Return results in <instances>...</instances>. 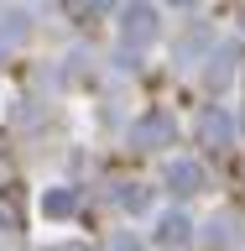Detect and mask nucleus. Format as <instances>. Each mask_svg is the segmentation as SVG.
Masks as SVG:
<instances>
[{
  "mask_svg": "<svg viewBox=\"0 0 245 251\" xmlns=\"http://www.w3.org/2000/svg\"><path fill=\"white\" fill-rule=\"evenodd\" d=\"M120 37L131 47H146L156 37V11H152V0H136L131 11H125V26H120Z\"/></svg>",
  "mask_w": 245,
  "mask_h": 251,
  "instance_id": "obj_1",
  "label": "nucleus"
},
{
  "mask_svg": "<svg viewBox=\"0 0 245 251\" xmlns=\"http://www.w3.org/2000/svg\"><path fill=\"white\" fill-rule=\"evenodd\" d=\"M167 183H172V194H199L203 188V168L193 157H178V162H167Z\"/></svg>",
  "mask_w": 245,
  "mask_h": 251,
  "instance_id": "obj_2",
  "label": "nucleus"
},
{
  "mask_svg": "<svg viewBox=\"0 0 245 251\" xmlns=\"http://www.w3.org/2000/svg\"><path fill=\"white\" fill-rule=\"evenodd\" d=\"M156 241H167V246L188 241V215H162V225H156Z\"/></svg>",
  "mask_w": 245,
  "mask_h": 251,
  "instance_id": "obj_3",
  "label": "nucleus"
},
{
  "mask_svg": "<svg viewBox=\"0 0 245 251\" xmlns=\"http://www.w3.org/2000/svg\"><path fill=\"white\" fill-rule=\"evenodd\" d=\"M203 136L224 141V136H230V115H224V110H209V115H203Z\"/></svg>",
  "mask_w": 245,
  "mask_h": 251,
  "instance_id": "obj_4",
  "label": "nucleus"
},
{
  "mask_svg": "<svg viewBox=\"0 0 245 251\" xmlns=\"http://www.w3.org/2000/svg\"><path fill=\"white\" fill-rule=\"evenodd\" d=\"M42 209H47V215H68V209H73V194L58 188V194H47V199H42Z\"/></svg>",
  "mask_w": 245,
  "mask_h": 251,
  "instance_id": "obj_5",
  "label": "nucleus"
},
{
  "mask_svg": "<svg viewBox=\"0 0 245 251\" xmlns=\"http://www.w3.org/2000/svg\"><path fill=\"white\" fill-rule=\"evenodd\" d=\"M78 5H89V11H105V5H115V0H78Z\"/></svg>",
  "mask_w": 245,
  "mask_h": 251,
  "instance_id": "obj_6",
  "label": "nucleus"
},
{
  "mask_svg": "<svg viewBox=\"0 0 245 251\" xmlns=\"http://www.w3.org/2000/svg\"><path fill=\"white\" fill-rule=\"evenodd\" d=\"M167 5H193V0H167Z\"/></svg>",
  "mask_w": 245,
  "mask_h": 251,
  "instance_id": "obj_7",
  "label": "nucleus"
}]
</instances>
